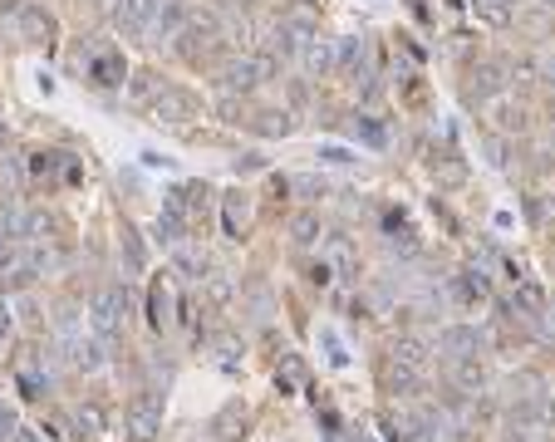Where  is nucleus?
Returning <instances> with one entry per match:
<instances>
[{
	"mask_svg": "<svg viewBox=\"0 0 555 442\" xmlns=\"http://www.w3.org/2000/svg\"><path fill=\"white\" fill-rule=\"evenodd\" d=\"M128 433H133V442H148L153 433H158V403H153V398H133L128 403Z\"/></svg>",
	"mask_w": 555,
	"mask_h": 442,
	"instance_id": "1",
	"label": "nucleus"
},
{
	"mask_svg": "<svg viewBox=\"0 0 555 442\" xmlns=\"http://www.w3.org/2000/svg\"><path fill=\"white\" fill-rule=\"evenodd\" d=\"M118 325H124V295H118V290L94 295V329H99V334H114Z\"/></svg>",
	"mask_w": 555,
	"mask_h": 442,
	"instance_id": "2",
	"label": "nucleus"
},
{
	"mask_svg": "<svg viewBox=\"0 0 555 442\" xmlns=\"http://www.w3.org/2000/svg\"><path fill=\"white\" fill-rule=\"evenodd\" d=\"M153 5H158V0H124V5H118V20H124L128 30H143L148 15H153Z\"/></svg>",
	"mask_w": 555,
	"mask_h": 442,
	"instance_id": "3",
	"label": "nucleus"
},
{
	"mask_svg": "<svg viewBox=\"0 0 555 442\" xmlns=\"http://www.w3.org/2000/svg\"><path fill=\"white\" fill-rule=\"evenodd\" d=\"M516 300H521V309H540V305H546V295H540V285H521Z\"/></svg>",
	"mask_w": 555,
	"mask_h": 442,
	"instance_id": "4",
	"label": "nucleus"
},
{
	"mask_svg": "<svg viewBox=\"0 0 555 442\" xmlns=\"http://www.w3.org/2000/svg\"><path fill=\"white\" fill-rule=\"evenodd\" d=\"M305 64H310V69H324V64H330V44H310V50H305Z\"/></svg>",
	"mask_w": 555,
	"mask_h": 442,
	"instance_id": "5",
	"label": "nucleus"
},
{
	"mask_svg": "<svg viewBox=\"0 0 555 442\" xmlns=\"http://www.w3.org/2000/svg\"><path fill=\"white\" fill-rule=\"evenodd\" d=\"M546 5H550V10H555V0H546Z\"/></svg>",
	"mask_w": 555,
	"mask_h": 442,
	"instance_id": "6",
	"label": "nucleus"
},
{
	"mask_svg": "<svg viewBox=\"0 0 555 442\" xmlns=\"http://www.w3.org/2000/svg\"><path fill=\"white\" fill-rule=\"evenodd\" d=\"M550 211H555V201H550Z\"/></svg>",
	"mask_w": 555,
	"mask_h": 442,
	"instance_id": "7",
	"label": "nucleus"
}]
</instances>
